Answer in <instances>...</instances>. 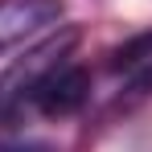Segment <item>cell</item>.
<instances>
[{
    "label": "cell",
    "mask_w": 152,
    "mask_h": 152,
    "mask_svg": "<svg viewBox=\"0 0 152 152\" xmlns=\"http://www.w3.org/2000/svg\"><path fill=\"white\" fill-rule=\"evenodd\" d=\"M41 115H50V119H62V115H74L82 103L91 99V74L74 66V62H58L50 66L45 74L33 82V91L25 95Z\"/></svg>",
    "instance_id": "cell-1"
},
{
    "label": "cell",
    "mask_w": 152,
    "mask_h": 152,
    "mask_svg": "<svg viewBox=\"0 0 152 152\" xmlns=\"http://www.w3.org/2000/svg\"><path fill=\"white\" fill-rule=\"evenodd\" d=\"M62 17V0H0V53L17 50Z\"/></svg>",
    "instance_id": "cell-2"
},
{
    "label": "cell",
    "mask_w": 152,
    "mask_h": 152,
    "mask_svg": "<svg viewBox=\"0 0 152 152\" xmlns=\"http://www.w3.org/2000/svg\"><path fill=\"white\" fill-rule=\"evenodd\" d=\"M148 62H152V29L136 33L119 50H111V70H136V66H148Z\"/></svg>",
    "instance_id": "cell-3"
},
{
    "label": "cell",
    "mask_w": 152,
    "mask_h": 152,
    "mask_svg": "<svg viewBox=\"0 0 152 152\" xmlns=\"http://www.w3.org/2000/svg\"><path fill=\"white\" fill-rule=\"evenodd\" d=\"M0 152H53L50 144H41V140H4Z\"/></svg>",
    "instance_id": "cell-4"
}]
</instances>
